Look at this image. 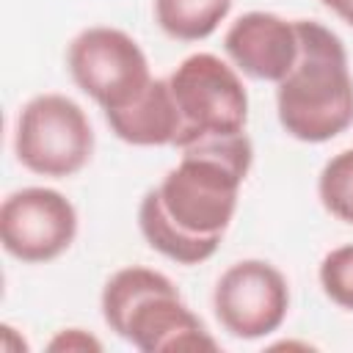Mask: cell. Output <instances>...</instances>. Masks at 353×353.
Returning <instances> with one entry per match:
<instances>
[{"instance_id":"cell-2","label":"cell","mask_w":353,"mask_h":353,"mask_svg":"<svg viewBox=\"0 0 353 353\" xmlns=\"http://www.w3.org/2000/svg\"><path fill=\"white\" fill-rule=\"evenodd\" d=\"M298 58L276 83V113L284 132L303 143H325L353 124V74L342 39L314 22L295 19Z\"/></svg>"},{"instance_id":"cell-14","label":"cell","mask_w":353,"mask_h":353,"mask_svg":"<svg viewBox=\"0 0 353 353\" xmlns=\"http://www.w3.org/2000/svg\"><path fill=\"white\" fill-rule=\"evenodd\" d=\"M50 350H102V345L83 328H66L50 342Z\"/></svg>"},{"instance_id":"cell-8","label":"cell","mask_w":353,"mask_h":353,"mask_svg":"<svg viewBox=\"0 0 353 353\" xmlns=\"http://www.w3.org/2000/svg\"><path fill=\"white\" fill-rule=\"evenodd\" d=\"M77 237L74 204L52 188H19L0 204V240L19 262L41 265L58 259Z\"/></svg>"},{"instance_id":"cell-5","label":"cell","mask_w":353,"mask_h":353,"mask_svg":"<svg viewBox=\"0 0 353 353\" xmlns=\"http://www.w3.org/2000/svg\"><path fill=\"white\" fill-rule=\"evenodd\" d=\"M14 154L39 176H74L94 154V130L85 110L63 94L28 99L17 113Z\"/></svg>"},{"instance_id":"cell-3","label":"cell","mask_w":353,"mask_h":353,"mask_svg":"<svg viewBox=\"0 0 353 353\" xmlns=\"http://www.w3.org/2000/svg\"><path fill=\"white\" fill-rule=\"evenodd\" d=\"M99 306L105 325L141 353L218 350L176 284L160 270L141 265L116 270L102 287Z\"/></svg>"},{"instance_id":"cell-15","label":"cell","mask_w":353,"mask_h":353,"mask_svg":"<svg viewBox=\"0 0 353 353\" xmlns=\"http://www.w3.org/2000/svg\"><path fill=\"white\" fill-rule=\"evenodd\" d=\"M325 8H331L342 22H347L353 28V0H320Z\"/></svg>"},{"instance_id":"cell-12","label":"cell","mask_w":353,"mask_h":353,"mask_svg":"<svg viewBox=\"0 0 353 353\" xmlns=\"http://www.w3.org/2000/svg\"><path fill=\"white\" fill-rule=\"evenodd\" d=\"M317 196L328 215L353 226V149H342L325 160L317 179Z\"/></svg>"},{"instance_id":"cell-7","label":"cell","mask_w":353,"mask_h":353,"mask_svg":"<svg viewBox=\"0 0 353 353\" xmlns=\"http://www.w3.org/2000/svg\"><path fill=\"white\" fill-rule=\"evenodd\" d=\"M212 309L223 331L237 339H262L281 328L290 312L284 273L265 259L229 265L212 290Z\"/></svg>"},{"instance_id":"cell-9","label":"cell","mask_w":353,"mask_h":353,"mask_svg":"<svg viewBox=\"0 0 353 353\" xmlns=\"http://www.w3.org/2000/svg\"><path fill=\"white\" fill-rule=\"evenodd\" d=\"M223 50L251 80L281 83L298 58V25L270 11H248L226 30Z\"/></svg>"},{"instance_id":"cell-1","label":"cell","mask_w":353,"mask_h":353,"mask_svg":"<svg viewBox=\"0 0 353 353\" xmlns=\"http://www.w3.org/2000/svg\"><path fill=\"white\" fill-rule=\"evenodd\" d=\"M251 163L254 146L245 132L179 149V163L138 207V229L149 248L176 265L207 262L237 212Z\"/></svg>"},{"instance_id":"cell-4","label":"cell","mask_w":353,"mask_h":353,"mask_svg":"<svg viewBox=\"0 0 353 353\" xmlns=\"http://www.w3.org/2000/svg\"><path fill=\"white\" fill-rule=\"evenodd\" d=\"M168 88L179 110V138L174 149L193 146L207 138H223L245 132L248 121V94L226 61L212 52L188 55L171 74Z\"/></svg>"},{"instance_id":"cell-13","label":"cell","mask_w":353,"mask_h":353,"mask_svg":"<svg viewBox=\"0 0 353 353\" xmlns=\"http://www.w3.org/2000/svg\"><path fill=\"white\" fill-rule=\"evenodd\" d=\"M317 276L325 298L353 312V243L328 251L320 262Z\"/></svg>"},{"instance_id":"cell-11","label":"cell","mask_w":353,"mask_h":353,"mask_svg":"<svg viewBox=\"0 0 353 353\" xmlns=\"http://www.w3.org/2000/svg\"><path fill=\"white\" fill-rule=\"evenodd\" d=\"M232 0H154V22L168 39H210L229 17Z\"/></svg>"},{"instance_id":"cell-10","label":"cell","mask_w":353,"mask_h":353,"mask_svg":"<svg viewBox=\"0 0 353 353\" xmlns=\"http://www.w3.org/2000/svg\"><path fill=\"white\" fill-rule=\"evenodd\" d=\"M110 132L130 146H174L182 130L168 77H154L130 105L108 110Z\"/></svg>"},{"instance_id":"cell-6","label":"cell","mask_w":353,"mask_h":353,"mask_svg":"<svg viewBox=\"0 0 353 353\" xmlns=\"http://www.w3.org/2000/svg\"><path fill=\"white\" fill-rule=\"evenodd\" d=\"M66 66L74 85L105 113L130 105L154 80L141 44L108 25L80 30L66 50Z\"/></svg>"}]
</instances>
